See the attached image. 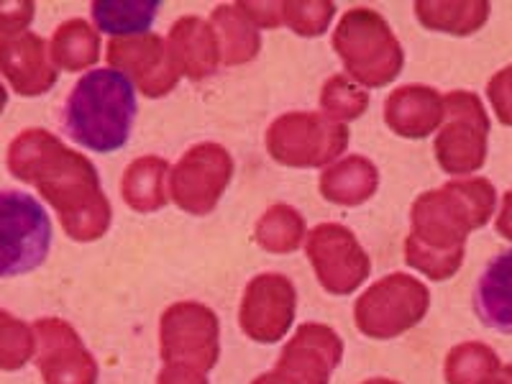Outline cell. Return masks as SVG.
<instances>
[{
    "label": "cell",
    "mask_w": 512,
    "mask_h": 384,
    "mask_svg": "<svg viewBox=\"0 0 512 384\" xmlns=\"http://www.w3.org/2000/svg\"><path fill=\"white\" fill-rule=\"evenodd\" d=\"M8 172L18 182L34 185L57 210L64 233L72 241L90 244L103 239L113 221V210L95 164L85 154L64 146L44 128H26L11 141L6 154Z\"/></svg>",
    "instance_id": "obj_1"
},
{
    "label": "cell",
    "mask_w": 512,
    "mask_h": 384,
    "mask_svg": "<svg viewBox=\"0 0 512 384\" xmlns=\"http://www.w3.org/2000/svg\"><path fill=\"white\" fill-rule=\"evenodd\" d=\"M495 185L484 177L451 180L423 192L410 210L405 262L428 280H451L464 264L466 236L487 226L495 213Z\"/></svg>",
    "instance_id": "obj_2"
},
{
    "label": "cell",
    "mask_w": 512,
    "mask_h": 384,
    "mask_svg": "<svg viewBox=\"0 0 512 384\" xmlns=\"http://www.w3.org/2000/svg\"><path fill=\"white\" fill-rule=\"evenodd\" d=\"M136 121V88L123 72L100 67L75 82L62 111V128L77 146L108 154L123 149Z\"/></svg>",
    "instance_id": "obj_3"
},
{
    "label": "cell",
    "mask_w": 512,
    "mask_h": 384,
    "mask_svg": "<svg viewBox=\"0 0 512 384\" xmlns=\"http://www.w3.org/2000/svg\"><path fill=\"white\" fill-rule=\"evenodd\" d=\"M331 44L344 62L349 80L364 90L390 85L405 67L402 44L374 8L346 11L336 24Z\"/></svg>",
    "instance_id": "obj_4"
},
{
    "label": "cell",
    "mask_w": 512,
    "mask_h": 384,
    "mask_svg": "<svg viewBox=\"0 0 512 384\" xmlns=\"http://www.w3.org/2000/svg\"><path fill=\"white\" fill-rule=\"evenodd\" d=\"M349 126L331 121L323 113L292 111L274 118L267 128V152L282 167H331L349 146Z\"/></svg>",
    "instance_id": "obj_5"
},
{
    "label": "cell",
    "mask_w": 512,
    "mask_h": 384,
    "mask_svg": "<svg viewBox=\"0 0 512 384\" xmlns=\"http://www.w3.org/2000/svg\"><path fill=\"white\" fill-rule=\"evenodd\" d=\"M431 308V290L413 274L395 272L374 282L354 303L359 333L374 341H390L413 331Z\"/></svg>",
    "instance_id": "obj_6"
},
{
    "label": "cell",
    "mask_w": 512,
    "mask_h": 384,
    "mask_svg": "<svg viewBox=\"0 0 512 384\" xmlns=\"http://www.w3.org/2000/svg\"><path fill=\"white\" fill-rule=\"evenodd\" d=\"M52 221L29 192L0 190V277L29 274L47 262Z\"/></svg>",
    "instance_id": "obj_7"
},
{
    "label": "cell",
    "mask_w": 512,
    "mask_h": 384,
    "mask_svg": "<svg viewBox=\"0 0 512 384\" xmlns=\"http://www.w3.org/2000/svg\"><path fill=\"white\" fill-rule=\"evenodd\" d=\"M489 116L477 93L443 95V123L433 141L438 164L448 175H472L487 162Z\"/></svg>",
    "instance_id": "obj_8"
},
{
    "label": "cell",
    "mask_w": 512,
    "mask_h": 384,
    "mask_svg": "<svg viewBox=\"0 0 512 384\" xmlns=\"http://www.w3.org/2000/svg\"><path fill=\"white\" fill-rule=\"evenodd\" d=\"M159 356L164 367L180 364L208 374L221 359V323L216 310L195 300L169 305L159 318Z\"/></svg>",
    "instance_id": "obj_9"
},
{
    "label": "cell",
    "mask_w": 512,
    "mask_h": 384,
    "mask_svg": "<svg viewBox=\"0 0 512 384\" xmlns=\"http://www.w3.org/2000/svg\"><path fill=\"white\" fill-rule=\"evenodd\" d=\"M233 177V157L226 146L205 141L190 146L169 169V198L190 216H208Z\"/></svg>",
    "instance_id": "obj_10"
},
{
    "label": "cell",
    "mask_w": 512,
    "mask_h": 384,
    "mask_svg": "<svg viewBox=\"0 0 512 384\" xmlns=\"http://www.w3.org/2000/svg\"><path fill=\"white\" fill-rule=\"evenodd\" d=\"M305 254L315 280L328 295H351L372 274V259L361 249L354 231L341 223H320L308 233Z\"/></svg>",
    "instance_id": "obj_11"
},
{
    "label": "cell",
    "mask_w": 512,
    "mask_h": 384,
    "mask_svg": "<svg viewBox=\"0 0 512 384\" xmlns=\"http://www.w3.org/2000/svg\"><path fill=\"white\" fill-rule=\"evenodd\" d=\"M297 290L285 274H256L246 285L239 308V326L256 344H277L295 323Z\"/></svg>",
    "instance_id": "obj_12"
},
{
    "label": "cell",
    "mask_w": 512,
    "mask_h": 384,
    "mask_svg": "<svg viewBox=\"0 0 512 384\" xmlns=\"http://www.w3.org/2000/svg\"><path fill=\"white\" fill-rule=\"evenodd\" d=\"M105 59L111 70L131 75L134 88L146 98H164L177 88L182 72L169 52L167 39L159 34H139L111 39Z\"/></svg>",
    "instance_id": "obj_13"
},
{
    "label": "cell",
    "mask_w": 512,
    "mask_h": 384,
    "mask_svg": "<svg viewBox=\"0 0 512 384\" xmlns=\"http://www.w3.org/2000/svg\"><path fill=\"white\" fill-rule=\"evenodd\" d=\"M31 328L44 384H98V361L67 320L39 318Z\"/></svg>",
    "instance_id": "obj_14"
},
{
    "label": "cell",
    "mask_w": 512,
    "mask_h": 384,
    "mask_svg": "<svg viewBox=\"0 0 512 384\" xmlns=\"http://www.w3.org/2000/svg\"><path fill=\"white\" fill-rule=\"evenodd\" d=\"M344 359V341L323 323H303L282 349L272 372L285 384H328Z\"/></svg>",
    "instance_id": "obj_15"
},
{
    "label": "cell",
    "mask_w": 512,
    "mask_h": 384,
    "mask_svg": "<svg viewBox=\"0 0 512 384\" xmlns=\"http://www.w3.org/2000/svg\"><path fill=\"white\" fill-rule=\"evenodd\" d=\"M0 75L24 98H39L57 85L59 70L49 57L47 39L34 31L0 36Z\"/></svg>",
    "instance_id": "obj_16"
},
{
    "label": "cell",
    "mask_w": 512,
    "mask_h": 384,
    "mask_svg": "<svg viewBox=\"0 0 512 384\" xmlns=\"http://www.w3.org/2000/svg\"><path fill=\"white\" fill-rule=\"evenodd\" d=\"M384 123L402 139H425L443 123V95L428 85H402L384 103Z\"/></svg>",
    "instance_id": "obj_17"
},
{
    "label": "cell",
    "mask_w": 512,
    "mask_h": 384,
    "mask_svg": "<svg viewBox=\"0 0 512 384\" xmlns=\"http://www.w3.org/2000/svg\"><path fill=\"white\" fill-rule=\"evenodd\" d=\"M169 52L175 57L182 77L192 82L208 80L221 64V47L210 21L198 16H182L167 34Z\"/></svg>",
    "instance_id": "obj_18"
},
{
    "label": "cell",
    "mask_w": 512,
    "mask_h": 384,
    "mask_svg": "<svg viewBox=\"0 0 512 384\" xmlns=\"http://www.w3.org/2000/svg\"><path fill=\"white\" fill-rule=\"evenodd\" d=\"M379 187V169L372 159L351 154V157L338 159L326 172L320 175L318 190L320 195L333 205L341 208H356L374 198Z\"/></svg>",
    "instance_id": "obj_19"
},
{
    "label": "cell",
    "mask_w": 512,
    "mask_h": 384,
    "mask_svg": "<svg viewBox=\"0 0 512 384\" xmlns=\"http://www.w3.org/2000/svg\"><path fill=\"white\" fill-rule=\"evenodd\" d=\"M477 318L492 331L512 336V249L497 254L474 290Z\"/></svg>",
    "instance_id": "obj_20"
},
{
    "label": "cell",
    "mask_w": 512,
    "mask_h": 384,
    "mask_svg": "<svg viewBox=\"0 0 512 384\" xmlns=\"http://www.w3.org/2000/svg\"><path fill=\"white\" fill-rule=\"evenodd\" d=\"M169 162L154 154L134 159L123 172L121 195L136 213H157L169 200Z\"/></svg>",
    "instance_id": "obj_21"
},
{
    "label": "cell",
    "mask_w": 512,
    "mask_h": 384,
    "mask_svg": "<svg viewBox=\"0 0 512 384\" xmlns=\"http://www.w3.org/2000/svg\"><path fill=\"white\" fill-rule=\"evenodd\" d=\"M210 26L216 31L218 47H221V62L228 67L249 64L262 49V34L251 24V18L241 11L239 3L213 8Z\"/></svg>",
    "instance_id": "obj_22"
},
{
    "label": "cell",
    "mask_w": 512,
    "mask_h": 384,
    "mask_svg": "<svg viewBox=\"0 0 512 384\" xmlns=\"http://www.w3.org/2000/svg\"><path fill=\"white\" fill-rule=\"evenodd\" d=\"M100 44V31L93 24L85 18H72L54 31L49 41V57L57 70L82 72L98 64Z\"/></svg>",
    "instance_id": "obj_23"
},
{
    "label": "cell",
    "mask_w": 512,
    "mask_h": 384,
    "mask_svg": "<svg viewBox=\"0 0 512 384\" xmlns=\"http://www.w3.org/2000/svg\"><path fill=\"white\" fill-rule=\"evenodd\" d=\"M415 16L420 26L443 34L469 36L482 29L489 18V3L484 0H466V3H438V0H420L415 3Z\"/></svg>",
    "instance_id": "obj_24"
},
{
    "label": "cell",
    "mask_w": 512,
    "mask_h": 384,
    "mask_svg": "<svg viewBox=\"0 0 512 384\" xmlns=\"http://www.w3.org/2000/svg\"><path fill=\"white\" fill-rule=\"evenodd\" d=\"M93 13L95 29L103 34H111L113 39H126V36L149 34V26L154 24V18L159 13L157 0H126V3H116V0H100L90 6Z\"/></svg>",
    "instance_id": "obj_25"
},
{
    "label": "cell",
    "mask_w": 512,
    "mask_h": 384,
    "mask_svg": "<svg viewBox=\"0 0 512 384\" xmlns=\"http://www.w3.org/2000/svg\"><path fill=\"white\" fill-rule=\"evenodd\" d=\"M308 231L303 213L292 205H272L264 210V216L256 221L254 239L269 254H292L300 249Z\"/></svg>",
    "instance_id": "obj_26"
},
{
    "label": "cell",
    "mask_w": 512,
    "mask_h": 384,
    "mask_svg": "<svg viewBox=\"0 0 512 384\" xmlns=\"http://www.w3.org/2000/svg\"><path fill=\"white\" fill-rule=\"evenodd\" d=\"M500 356L482 341H466L448 351L443 364L446 384H482L500 369Z\"/></svg>",
    "instance_id": "obj_27"
},
{
    "label": "cell",
    "mask_w": 512,
    "mask_h": 384,
    "mask_svg": "<svg viewBox=\"0 0 512 384\" xmlns=\"http://www.w3.org/2000/svg\"><path fill=\"white\" fill-rule=\"evenodd\" d=\"M320 108H323V116L336 123L356 121L367 113L369 93L346 75H333L320 90Z\"/></svg>",
    "instance_id": "obj_28"
},
{
    "label": "cell",
    "mask_w": 512,
    "mask_h": 384,
    "mask_svg": "<svg viewBox=\"0 0 512 384\" xmlns=\"http://www.w3.org/2000/svg\"><path fill=\"white\" fill-rule=\"evenodd\" d=\"M34 354V328L8 313V310H0V369L3 372H18L34 359Z\"/></svg>",
    "instance_id": "obj_29"
},
{
    "label": "cell",
    "mask_w": 512,
    "mask_h": 384,
    "mask_svg": "<svg viewBox=\"0 0 512 384\" xmlns=\"http://www.w3.org/2000/svg\"><path fill=\"white\" fill-rule=\"evenodd\" d=\"M336 16V6L328 0H308V3H282V21L290 26L297 36L313 39L326 34Z\"/></svg>",
    "instance_id": "obj_30"
},
{
    "label": "cell",
    "mask_w": 512,
    "mask_h": 384,
    "mask_svg": "<svg viewBox=\"0 0 512 384\" xmlns=\"http://www.w3.org/2000/svg\"><path fill=\"white\" fill-rule=\"evenodd\" d=\"M487 98L502 126H512V64L497 72L487 85Z\"/></svg>",
    "instance_id": "obj_31"
},
{
    "label": "cell",
    "mask_w": 512,
    "mask_h": 384,
    "mask_svg": "<svg viewBox=\"0 0 512 384\" xmlns=\"http://www.w3.org/2000/svg\"><path fill=\"white\" fill-rule=\"evenodd\" d=\"M36 16V6L29 0H18V3H0V36L21 34L29 29V24Z\"/></svg>",
    "instance_id": "obj_32"
},
{
    "label": "cell",
    "mask_w": 512,
    "mask_h": 384,
    "mask_svg": "<svg viewBox=\"0 0 512 384\" xmlns=\"http://www.w3.org/2000/svg\"><path fill=\"white\" fill-rule=\"evenodd\" d=\"M241 11L251 18V24L256 29H277V26H285L282 21V3H239Z\"/></svg>",
    "instance_id": "obj_33"
},
{
    "label": "cell",
    "mask_w": 512,
    "mask_h": 384,
    "mask_svg": "<svg viewBox=\"0 0 512 384\" xmlns=\"http://www.w3.org/2000/svg\"><path fill=\"white\" fill-rule=\"evenodd\" d=\"M157 384H210L208 374L198 372L192 367H180V364H167L159 372Z\"/></svg>",
    "instance_id": "obj_34"
},
{
    "label": "cell",
    "mask_w": 512,
    "mask_h": 384,
    "mask_svg": "<svg viewBox=\"0 0 512 384\" xmlns=\"http://www.w3.org/2000/svg\"><path fill=\"white\" fill-rule=\"evenodd\" d=\"M495 228L502 239L512 241V190L505 192V198H502V208H500V216H497Z\"/></svg>",
    "instance_id": "obj_35"
},
{
    "label": "cell",
    "mask_w": 512,
    "mask_h": 384,
    "mask_svg": "<svg viewBox=\"0 0 512 384\" xmlns=\"http://www.w3.org/2000/svg\"><path fill=\"white\" fill-rule=\"evenodd\" d=\"M482 384H512V364H505V367L497 369L489 379H484Z\"/></svg>",
    "instance_id": "obj_36"
},
{
    "label": "cell",
    "mask_w": 512,
    "mask_h": 384,
    "mask_svg": "<svg viewBox=\"0 0 512 384\" xmlns=\"http://www.w3.org/2000/svg\"><path fill=\"white\" fill-rule=\"evenodd\" d=\"M251 384H285V382H282V379L277 377L274 372H267V374H262V377H256Z\"/></svg>",
    "instance_id": "obj_37"
},
{
    "label": "cell",
    "mask_w": 512,
    "mask_h": 384,
    "mask_svg": "<svg viewBox=\"0 0 512 384\" xmlns=\"http://www.w3.org/2000/svg\"><path fill=\"white\" fill-rule=\"evenodd\" d=\"M6 105H8V90H6V85L0 82V113L6 111Z\"/></svg>",
    "instance_id": "obj_38"
},
{
    "label": "cell",
    "mask_w": 512,
    "mask_h": 384,
    "mask_svg": "<svg viewBox=\"0 0 512 384\" xmlns=\"http://www.w3.org/2000/svg\"><path fill=\"white\" fill-rule=\"evenodd\" d=\"M361 384H400V382H395V379H384V377H374V379H367V382H361Z\"/></svg>",
    "instance_id": "obj_39"
}]
</instances>
